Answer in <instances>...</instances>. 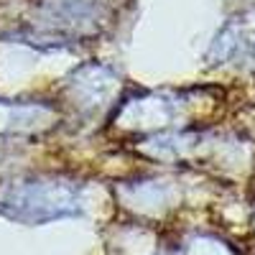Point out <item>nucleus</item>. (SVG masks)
I'll list each match as a JSON object with an SVG mask.
<instances>
[]
</instances>
